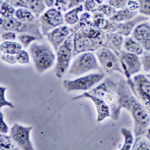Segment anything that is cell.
<instances>
[{
  "label": "cell",
  "instance_id": "1",
  "mask_svg": "<svg viewBox=\"0 0 150 150\" xmlns=\"http://www.w3.org/2000/svg\"><path fill=\"white\" fill-rule=\"evenodd\" d=\"M118 93L121 108L127 110L134 119L135 136L145 135L150 126V113L133 95L127 81L121 76L118 83Z\"/></svg>",
  "mask_w": 150,
  "mask_h": 150
},
{
  "label": "cell",
  "instance_id": "2",
  "mask_svg": "<svg viewBox=\"0 0 150 150\" xmlns=\"http://www.w3.org/2000/svg\"><path fill=\"white\" fill-rule=\"evenodd\" d=\"M107 34L96 26L93 22L81 28L74 33L73 57L80 53L96 51L105 47Z\"/></svg>",
  "mask_w": 150,
  "mask_h": 150
},
{
  "label": "cell",
  "instance_id": "3",
  "mask_svg": "<svg viewBox=\"0 0 150 150\" xmlns=\"http://www.w3.org/2000/svg\"><path fill=\"white\" fill-rule=\"evenodd\" d=\"M120 77L115 75L107 77L103 83L89 92L105 101L110 108V117L114 120L119 119L121 109L118 93V83Z\"/></svg>",
  "mask_w": 150,
  "mask_h": 150
},
{
  "label": "cell",
  "instance_id": "4",
  "mask_svg": "<svg viewBox=\"0 0 150 150\" xmlns=\"http://www.w3.org/2000/svg\"><path fill=\"white\" fill-rule=\"evenodd\" d=\"M1 31H13L33 35L38 40L43 38L40 31V21L23 22L14 17L6 19L1 18Z\"/></svg>",
  "mask_w": 150,
  "mask_h": 150
},
{
  "label": "cell",
  "instance_id": "5",
  "mask_svg": "<svg viewBox=\"0 0 150 150\" xmlns=\"http://www.w3.org/2000/svg\"><path fill=\"white\" fill-rule=\"evenodd\" d=\"M29 51L38 73L43 72L53 64L55 56L48 44L34 42L29 48Z\"/></svg>",
  "mask_w": 150,
  "mask_h": 150
},
{
  "label": "cell",
  "instance_id": "6",
  "mask_svg": "<svg viewBox=\"0 0 150 150\" xmlns=\"http://www.w3.org/2000/svg\"><path fill=\"white\" fill-rule=\"evenodd\" d=\"M74 35L71 34L66 38L57 52V62L55 68L57 77L61 78L69 66L71 57H73Z\"/></svg>",
  "mask_w": 150,
  "mask_h": 150
},
{
  "label": "cell",
  "instance_id": "7",
  "mask_svg": "<svg viewBox=\"0 0 150 150\" xmlns=\"http://www.w3.org/2000/svg\"><path fill=\"white\" fill-rule=\"evenodd\" d=\"M127 83L132 91L150 111V80L146 76L139 74L133 80L128 79Z\"/></svg>",
  "mask_w": 150,
  "mask_h": 150
},
{
  "label": "cell",
  "instance_id": "8",
  "mask_svg": "<svg viewBox=\"0 0 150 150\" xmlns=\"http://www.w3.org/2000/svg\"><path fill=\"white\" fill-rule=\"evenodd\" d=\"M96 55L106 73L112 74L114 72H119L124 74L119 57L109 48H100L97 51Z\"/></svg>",
  "mask_w": 150,
  "mask_h": 150
},
{
  "label": "cell",
  "instance_id": "9",
  "mask_svg": "<svg viewBox=\"0 0 150 150\" xmlns=\"http://www.w3.org/2000/svg\"><path fill=\"white\" fill-rule=\"evenodd\" d=\"M99 68L93 54L87 52L78 56L73 63L69 73L77 76Z\"/></svg>",
  "mask_w": 150,
  "mask_h": 150
},
{
  "label": "cell",
  "instance_id": "10",
  "mask_svg": "<svg viewBox=\"0 0 150 150\" xmlns=\"http://www.w3.org/2000/svg\"><path fill=\"white\" fill-rule=\"evenodd\" d=\"M105 76L103 73L89 74L74 80L64 81V88L68 92L77 90L86 91L103 80Z\"/></svg>",
  "mask_w": 150,
  "mask_h": 150
},
{
  "label": "cell",
  "instance_id": "11",
  "mask_svg": "<svg viewBox=\"0 0 150 150\" xmlns=\"http://www.w3.org/2000/svg\"><path fill=\"white\" fill-rule=\"evenodd\" d=\"M148 19L147 17L139 16L124 23L112 22L107 20L102 29L107 33H116L123 36H127L130 34L134 28L138 23L147 21Z\"/></svg>",
  "mask_w": 150,
  "mask_h": 150
},
{
  "label": "cell",
  "instance_id": "12",
  "mask_svg": "<svg viewBox=\"0 0 150 150\" xmlns=\"http://www.w3.org/2000/svg\"><path fill=\"white\" fill-rule=\"evenodd\" d=\"M32 129V127H24L16 124L11 129L10 138L19 150H33L29 137V133Z\"/></svg>",
  "mask_w": 150,
  "mask_h": 150
},
{
  "label": "cell",
  "instance_id": "13",
  "mask_svg": "<svg viewBox=\"0 0 150 150\" xmlns=\"http://www.w3.org/2000/svg\"><path fill=\"white\" fill-rule=\"evenodd\" d=\"M118 57L120 59L124 74L128 79L133 74L139 72L141 69L142 62L137 55L121 50Z\"/></svg>",
  "mask_w": 150,
  "mask_h": 150
},
{
  "label": "cell",
  "instance_id": "14",
  "mask_svg": "<svg viewBox=\"0 0 150 150\" xmlns=\"http://www.w3.org/2000/svg\"><path fill=\"white\" fill-rule=\"evenodd\" d=\"M43 35H47L49 31L64 23L62 13L56 9H50L46 11L40 20Z\"/></svg>",
  "mask_w": 150,
  "mask_h": 150
},
{
  "label": "cell",
  "instance_id": "15",
  "mask_svg": "<svg viewBox=\"0 0 150 150\" xmlns=\"http://www.w3.org/2000/svg\"><path fill=\"white\" fill-rule=\"evenodd\" d=\"M84 98L91 99L94 103L98 112V122H101L105 118L110 117L111 114L109 105L104 100L89 93H83L81 95L73 98L72 99L75 100Z\"/></svg>",
  "mask_w": 150,
  "mask_h": 150
},
{
  "label": "cell",
  "instance_id": "16",
  "mask_svg": "<svg viewBox=\"0 0 150 150\" xmlns=\"http://www.w3.org/2000/svg\"><path fill=\"white\" fill-rule=\"evenodd\" d=\"M14 7H24L33 12L37 17L46 8L43 0H5Z\"/></svg>",
  "mask_w": 150,
  "mask_h": 150
},
{
  "label": "cell",
  "instance_id": "17",
  "mask_svg": "<svg viewBox=\"0 0 150 150\" xmlns=\"http://www.w3.org/2000/svg\"><path fill=\"white\" fill-rule=\"evenodd\" d=\"M134 39L139 42L146 51H150V25L143 23L137 25L132 33Z\"/></svg>",
  "mask_w": 150,
  "mask_h": 150
},
{
  "label": "cell",
  "instance_id": "18",
  "mask_svg": "<svg viewBox=\"0 0 150 150\" xmlns=\"http://www.w3.org/2000/svg\"><path fill=\"white\" fill-rule=\"evenodd\" d=\"M69 33V29L67 26L59 27L47 34L48 40L52 43L56 51L67 38Z\"/></svg>",
  "mask_w": 150,
  "mask_h": 150
},
{
  "label": "cell",
  "instance_id": "19",
  "mask_svg": "<svg viewBox=\"0 0 150 150\" xmlns=\"http://www.w3.org/2000/svg\"><path fill=\"white\" fill-rule=\"evenodd\" d=\"M123 41V36L121 34L116 33H108L107 41L105 47L109 48L118 56L121 51Z\"/></svg>",
  "mask_w": 150,
  "mask_h": 150
},
{
  "label": "cell",
  "instance_id": "20",
  "mask_svg": "<svg viewBox=\"0 0 150 150\" xmlns=\"http://www.w3.org/2000/svg\"><path fill=\"white\" fill-rule=\"evenodd\" d=\"M137 13V11L129 8H125L116 12L115 14L109 18V21L115 23L126 21L135 17Z\"/></svg>",
  "mask_w": 150,
  "mask_h": 150
},
{
  "label": "cell",
  "instance_id": "21",
  "mask_svg": "<svg viewBox=\"0 0 150 150\" xmlns=\"http://www.w3.org/2000/svg\"><path fill=\"white\" fill-rule=\"evenodd\" d=\"M1 58L3 61L11 64H14L16 63L21 64L29 63V56L25 50H22L20 53L16 55H6L4 54L1 56Z\"/></svg>",
  "mask_w": 150,
  "mask_h": 150
},
{
  "label": "cell",
  "instance_id": "22",
  "mask_svg": "<svg viewBox=\"0 0 150 150\" xmlns=\"http://www.w3.org/2000/svg\"><path fill=\"white\" fill-rule=\"evenodd\" d=\"M124 47L127 52L137 56L142 55L143 52V48L141 44L133 38H125L124 41Z\"/></svg>",
  "mask_w": 150,
  "mask_h": 150
},
{
  "label": "cell",
  "instance_id": "23",
  "mask_svg": "<svg viewBox=\"0 0 150 150\" xmlns=\"http://www.w3.org/2000/svg\"><path fill=\"white\" fill-rule=\"evenodd\" d=\"M0 49L5 54L16 55L22 50V47L16 42L6 41L1 45Z\"/></svg>",
  "mask_w": 150,
  "mask_h": 150
},
{
  "label": "cell",
  "instance_id": "24",
  "mask_svg": "<svg viewBox=\"0 0 150 150\" xmlns=\"http://www.w3.org/2000/svg\"><path fill=\"white\" fill-rule=\"evenodd\" d=\"M83 6L79 5L78 7L74 8L64 15L65 22L69 25H73L77 23L79 21L78 14L83 11Z\"/></svg>",
  "mask_w": 150,
  "mask_h": 150
},
{
  "label": "cell",
  "instance_id": "25",
  "mask_svg": "<svg viewBox=\"0 0 150 150\" xmlns=\"http://www.w3.org/2000/svg\"><path fill=\"white\" fill-rule=\"evenodd\" d=\"M132 149L134 150H150V142L146 137L143 136L136 137Z\"/></svg>",
  "mask_w": 150,
  "mask_h": 150
},
{
  "label": "cell",
  "instance_id": "26",
  "mask_svg": "<svg viewBox=\"0 0 150 150\" xmlns=\"http://www.w3.org/2000/svg\"><path fill=\"white\" fill-rule=\"evenodd\" d=\"M121 132L125 139V143L121 150H130L134 141V138L131 132L128 129L123 128L121 129Z\"/></svg>",
  "mask_w": 150,
  "mask_h": 150
},
{
  "label": "cell",
  "instance_id": "27",
  "mask_svg": "<svg viewBox=\"0 0 150 150\" xmlns=\"http://www.w3.org/2000/svg\"><path fill=\"white\" fill-rule=\"evenodd\" d=\"M17 18L23 22H32L35 20V17L31 12L23 9H20L16 12Z\"/></svg>",
  "mask_w": 150,
  "mask_h": 150
},
{
  "label": "cell",
  "instance_id": "28",
  "mask_svg": "<svg viewBox=\"0 0 150 150\" xmlns=\"http://www.w3.org/2000/svg\"><path fill=\"white\" fill-rule=\"evenodd\" d=\"M15 11L13 6L6 1H4L1 4L0 13L6 19L13 17Z\"/></svg>",
  "mask_w": 150,
  "mask_h": 150
},
{
  "label": "cell",
  "instance_id": "29",
  "mask_svg": "<svg viewBox=\"0 0 150 150\" xmlns=\"http://www.w3.org/2000/svg\"><path fill=\"white\" fill-rule=\"evenodd\" d=\"M100 12L103 13L105 16L108 17L109 18L113 16L116 13V10L110 5L101 4L97 7L95 11V12Z\"/></svg>",
  "mask_w": 150,
  "mask_h": 150
},
{
  "label": "cell",
  "instance_id": "30",
  "mask_svg": "<svg viewBox=\"0 0 150 150\" xmlns=\"http://www.w3.org/2000/svg\"><path fill=\"white\" fill-rule=\"evenodd\" d=\"M106 21L105 16L100 12H95L93 16V22L96 26L100 29H103L104 27Z\"/></svg>",
  "mask_w": 150,
  "mask_h": 150
},
{
  "label": "cell",
  "instance_id": "31",
  "mask_svg": "<svg viewBox=\"0 0 150 150\" xmlns=\"http://www.w3.org/2000/svg\"><path fill=\"white\" fill-rule=\"evenodd\" d=\"M91 15L87 12L82 14L80 16V20L79 21V23L74 28L73 32H76L81 28L91 23L92 22L91 21Z\"/></svg>",
  "mask_w": 150,
  "mask_h": 150
},
{
  "label": "cell",
  "instance_id": "32",
  "mask_svg": "<svg viewBox=\"0 0 150 150\" xmlns=\"http://www.w3.org/2000/svg\"><path fill=\"white\" fill-rule=\"evenodd\" d=\"M1 139V149L4 148L5 149H11V150H19L18 148L14 145L10 136H7L5 135H0Z\"/></svg>",
  "mask_w": 150,
  "mask_h": 150
},
{
  "label": "cell",
  "instance_id": "33",
  "mask_svg": "<svg viewBox=\"0 0 150 150\" xmlns=\"http://www.w3.org/2000/svg\"><path fill=\"white\" fill-rule=\"evenodd\" d=\"M18 38L25 48H26L33 41L37 40L36 37L33 35L27 33L20 34L18 36Z\"/></svg>",
  "mask_w": 150,
  "mask_h": 150
},
{
  "label": "cell",
  "instance_id": "34",
  "mask_svg": "<svg viewBox=\"0 0 150 150\" xmlns=\"http://www.w3.org/2000/svg\"><path fill=\"white\" fill-rule=\"evenodd\" d=\"M139 12L144 15L150 16V0H138Z\"/></svg>",
  "mask_w": 150,
  "mask_h": 150
},
{
  "label": "cell",
  "instance_id": "35",
  "mask_svg": "<svg viewBox=\"0 0 150 150\" xmlns=\"http://www.w3.org/2000/svg\"><path fill=\"white\" fill-rule=\"evenodd\" d=\"M6 88L4 87H1L0 88V93H1V97H0V107L3 106H8L11 107V108H14V105L11 103H9L8 101H6L5 100V92Z\"/></svg>",
  "mask_w": 150,
  "mask_h": 150
},
{
  "label": "cell",
  "instance_id": "36",
  "mask_svg": "<svg viewBox=\"0 0 150 150\" xmlns=\"http://www.w3.org/2000/svg\"><path fill=\"white\" fill-rule=\"evenodd\" d=\"M130 0H109L108 3L114 8H122L126 6Z\"/></svg>",
  "mask_w": 150,
  "mask_h": 150
},
{
  "label": "cell",
  "instance_id": "37",
  "mask_svg": "<svg viewBox=\"0 0 150 150\" xmlns=\"http://www.w3.org/2000/svg\"><path fill=\"white\" fill-rule=\"evenodd\" d=\"M97 3L95 0H85L84 1V9L86 11L89 12H91L92 13L95 12L96 9H97Z\"/></svg>",
  "mask_w": 150,
  "mask_h": 150
},
{
  "label": "cell",
  "instance_id": "38",
  "mask_svg": "<svg viewBox=\"0 0 150 150\" xmlns=\"http://www.w3.org/2000/svg\"><path fill=\"white\" fill-rule=\"evenodd\" d=\"M142 64L144 70L146 72L150 71V52H146L144 54L142 59Z\"/></svg>",
  "mask_w": 150,
  "mask_h": 150
},
{
  "label": "cell",
  "instance_id": "39",
  "mask_svg": "<svg viewBox=\"0 0 150 150\" xmlns=\"http://www.w3.org/2000/svg\"><path fill=\"white\" fill-rule=\"evenodd\" d=\"M69 0H56L55 6L57 7L59 10H63L65 11L67 10V6Z\"/></svg>",
  "mask_w": 150,
  "mask_h": 150
},
{
  "label": "cell",
  "instance_id": "40",
  "mask_svg": "<svg viewBox=\"0 0 150 150\" xmlns=\"http://www.w3.org/2000/svg\"><path fill=\"white\" fill-rule=\"evenodd\" d=\"M1 38L3 41L4 40H15L16 38V34L13 31L4 32L1 35Z\"/></svg>",
  "mask_w": 150,
  "mask_h": 150
},
{
  "label": "cell",
  "instance_id": "41",
  "mask_svg": "<svg viewBox=\"0 0 150 150\" xmlns=\"http://www.w3.org/2000/svg\"><path fill=\"white\" fill-rule=\"evenodd\" d=\"M0 132L2 134H6L8 133V128L7 125L3 120V115L1 112H0Z\"/></svg>",
  "mask_w": 150,
  "mask_h": 150
},
{
  "label": "cell",
  "instance_id": "42",
  "mask_svg": "<svg viewBox=\"0 0 150 150\" xmlns=\"http://www.w3.org/2000/svg\"><path fill=\"white\" fill-rule=\"evenodd\" d=\"M84 1L85 0H70L67 10L77 6Z\"/></svg>",
  "mask_w": 150,
  "mask_h": 150
},
{
  "label": "cell",
  "instance_id": "43",
  "mask_svg": "<svg viewBox=\"0 0 150 150\" xmlns=\"http://www.w3.org/2000/svg\"><path fill=\"white\" fill-rule=\"evenodd\" d=\"M48 7H52L54 3V0H43Z\"/></svg>",
  "mask_w": 150,
  "mask_h": 150
},
{
  "label": "cell",
  "instance_id": "44",
  "mask_svg": "<svg viewBox=\"0 0 150 150\" xmlns=\"http://www.w3.org/2000/svg\"><path fill=\"white\" fill-rule=\"evenodd\" d=\"M149 112L150 114V111H149ZM145 135V136L147 137V139H148L150 142V126L148 130H147V132H146V134Z\"/></svg>",
  "mask_w": 150,
  "mask_h": 150
},
{
  "label": "cell",
  "instance_id": "45",
  "mask_svg": "<svg viewBox=\"0 0 150 150\" xmlns=\"http://www.w3.org/2000/svg\"><path fill=\"white\" fill-rule=\"evenodd\" d=\"M95 1H96L98 4H99V5H101V4H102L103 2V0H95Z\"/></svg>",
  "mask_w": 150,
  "mask_h": 150
},
{
  "label": "cell",
  "instance_id": "46",
  "mask_svg": "<svg viewBox=\"0 0 150 150\" xmlns=\"http://www.w3.org/2000/svg\"><path fill=\"white\" fill-rule=\"evenodd\" d=\"M146 76L150 80V74H147V75H146Z\"/></svg>",
  "mask_w": 150,
  "mask_h": 150
},
{
  "label": "cell",
  "instance_id": "47",
  "mask_svg": "<svg viewBox=\"0 0 150 150\" xmlns=\"http://www.w3.org/2000/svg\"><path fill=\"white\" fill-rule=\"evenodd\" d=\"M2 1H3V0H1V4L2 3Z\"/></svg>",
  "mask_w": 150,
  "mask_h": 150
}]
</instances>
